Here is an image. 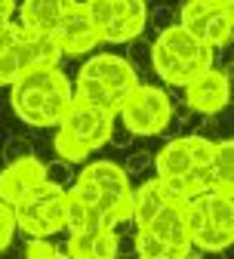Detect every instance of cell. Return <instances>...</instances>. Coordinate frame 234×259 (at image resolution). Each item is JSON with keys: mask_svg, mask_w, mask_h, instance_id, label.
<instances>
[{"mask_svg": "<svg viewBox=\"0 0 234 259\" xmlns=\"http://www.w3.org/2000/svg\"><path fill=\"white\" fill-rule=\"evenodd\" d=\"M151 65H154L157 77L163 83H170V87H185L197 74V68L191 62H182L179 56H173L170 50H163L160 44H151Z\"/></svg>", "mask_w": 234, "mask_h": 259, "instance_id": "2e32d148", "label": "cell"}, {"mask_svg": "<svg viewBox=\"0 0 234 259\" xmlns=\"http://www.w3.org/2000/svg\"><path fill=\"white\" fill-rule=\"evenodd\" d=\"M13 235H16V213H13V204L0 201V250H7L13 244Z\"/></svg>", "mask_w": 234, "mask_h": 259, "instance_id": "603a6c76", "label": "cell"}, {"mask_svg": "<svg viewBox=\"0 0 234 259\" xmlns=\"http://www.w3.org/2000/svg\"><path fill=\"white\" fill-rule=\"evenodd\" d=\"M77 0H22L19 7V25L25 31H37V34H53L59 19L68 13Z\"/></svg>", "mask_w": 234, "mask_h": 259, "instance_id": "7c38bea8", "label": "cell"}, {"mask_svg": "<svg viewBox=\"0 0 234 259\" xmlns=\"http://www.w3.org/2000/svg\"><path fill=\"white\" fill-rule=\"evenodd\" d=\"M145 229L154 238H160L163 244H170L179 256L191 253V241H188V232H185V216H182V204H163Z\"/></svg>", "mask_w": 234, "mask_h": 259, "instance_id": "8fae6325", "label": "cell"}, {"mask_svg": "<svg viewBox=\"0 0 234 259\" xmlns=\"http://www.w3.org/2000/svg\"><path fill=\"white\" fill-rule=\"evenodd\" d=\"M132 250H136L142 259H182L170 244H163L160 238H154L148 229H136V238H132Z\"/></svg>", "mask_w": 234, "mask_h": 259, "instance_id": "44dd1931", "label": "cell"}, {"mask_svg": "<svg viewBox=\"0 0 234 259\" xmlns=\"http://www.w3.org/2000/svg\"><path fill=\"white\" fill-rule=\"evenodd\" d=\"M231 194L234 191L210 188L182 204L185 232H188L191 247L219 253L231 244V238H234V198Z\"/></svg>", "mask_w": 234, "mask_h": 259, "instance_id": "7a4b0ae2", "label": "cell"}, {"mask_svg": "<svg viewBox=\"0 0 234 259\" xmlns=\"http://www.w3.org/2000/svg\"><path fill=\"white\" fill-rule=\"evenodd\" d=\"M188 139V148H191V160L197 167H204V164H210V157H213V139H207V136H200V133H188L185 136Z\"/></svg>", "mask_w": 234, "mask_h": 259, "instance_id": "7402d4cb", "label": "cell"}, {"mask_svg": "<svg viewBox=\"0 0 234 259\" xmlns=\"http://www.w3.org/2000/svg\"><path fill=\"white\" fill-rule=\"evenodd\" d=\"M74 99L77 102H86V105H96V108H105V111H114L117 114V96L105 87V83H99L96 77H89V74H77V80H74Z\"/></svg>", "mask_w": 234, "mask_h": 259, "instance_id": "ac0fdd59", "label": "cell"}, {"mask_svg": "<svg viewBox=\"0 0 234 259\" xmlns=\"http://www.w3.org/2000/svg\"><path fill=\"white\" fill-rule=\"evenodd\" d=\"M28 154H34L28 139H19V136L7 139V145H4V160H7V164H10V160H19V157H28Z\"/></svg>", "mask_w": 234, "mask_h": 259, "instance_id": "cb8c5ba5", "label": "cell"}, {"mask_svg": "<svg viewBox=\"0 0 234 259\" xmlns=\"http://www.w3.org/2000/svg\"><path fill=\"white\" fill-rule=\"evenodd\" d=\"M197 167L191 160V148H188V139L185 136H176L170 139L157 154H154V170L160 179H170V176H182L185 170Z\"/></svg>", "mask_w": 234, "mask_h": 259, "instance_id": "9a60e30c", "label": "cell"}, {"mask_svg": "<svg viewBox=\"0 0 234 259\" xmlns=\"http://www.w3.org/2000/svg\"><path fill=\"white\" fill-rule=\"evenodd\" d=\"M53 40L59 44V50H62V53H68V56H80V53H89L92 47L102 44V34H99V28L92 25V19H89L86 7L77 0V4H74L68 13L59 19V25L53 28Z\"/></svg>", "mask_w": 234, "mask_h": 259, "instance_id": "52a82bcc", "label": "cell"}, {"mask_svg": "<svg viewBox=\"0 0 234 259\" xmlns=\"http://www.w3.org/2000/svg\"><path fill=\"white\" fill-rule=\"evenodd\" d=\"M114 120H117L114 111H105V108H96V105L71 99L68 111L62 114V120L56 126H59L62 136H68L71 142H77L80 148H86L92 154L96 148L108 145V139L114 133Z\"/></svg>", "mask_w": 234, "mask_h": 259, "instance_id": "5b68a950", "label": "cell"}, {"mask_svg": "<svg viewBox=\"0 0 234 259\" xmlns=\"http://www.w3.org/2000/svg\"><path fill=\"white\" fill-rule=\"evenodd\" d=\"M129 201H132V207H129V222H136V229H145V225L154 219V213L166 204L163 191H160V179L154 176V179L142 182L136 191H129Z\"/></svg>", "mask_w": 234, "mask_h": 259, "instance_id": "5bb4252c", "label": "cell"}, {"mask_svg": "<svg viewBox=\"0 0 234 259\" xmlns=\"http://www.w3.org/2000/svg\"><path fill=\"white\" fill-rule=\"evenodd\" d=\"M154 44H160L163 50H170L182 62H191L197 71H204V68H210V65H216V50L207 47L200 37H194L191 31L182 28V25H166V28H160V34H157Z\"/></svg>", "mask_w": 234, "mask_h": 259, "instance_id": "30bf717a", "label": "cell"}, {"mask_svg": "<svg viewBox=\"0 0 234 259\" xmlns=\"http://www.w3.org/2000/svg\"><path fill=\"white\" fill-rule=\"evenodd\" d=\"M43 179H46V164H43V160H37L34 154L19 157V160H10V164L0 170V201H7V204L16 207Z\"/></svg>", "mask_w": 234, "mask_h": 259, "instance_id": "ba28073f", "label": "cell"}, {"mask_svg": "<svg viewBox=\"0 0 234 259\" xmlns=\"http://www.w3.org/2000/svg\"><path fill=\"white\" fill-rule=\"evenodd\" d=\"M25 253H28V256H59L62 250H59L56 244H50V238H31V241L25 244Z\"/></svg>", "mask_w": 234, "mask_h": 259, "instance_id": "d4e9b609", "label": "cell"}, {"mask_svg": "<svg viewBox=\"0 0 234 259\" xmlns=\"http://www.w3.org/2000/svg\"><path fill=\"white\" fill-rule=\"evenodd\" d=\"M74 99L71 80L59 71V65L28 68L10 83V105L19 120L31 126H56Z\"/></svg>", "mask_w": 234, "mask_h": 259, "instance_id": "6da1fadb", "label": "cell"}, {"mask_svg": "<svg viewBox=\"0 0 234 259\" xmlns=\"http://www.w3.org/2000/svg\"><path fill=\"white\" fill-rule=\"evenodd\" d=\"M16 232L28 238H53L65 232V185L43 179L34 191L22 198L16 207Z\"/></svg>", "mask_w": 234, "mask_h": 259, "instance_id": "3957f363", "label": "cell"}, {"mask_svg": "<svg viewBox=\"0 0 234 259\" xmlns=\"http://www.w3.org/2000/svg\"><path fill=\"white\" fill-rule=\"evenodd\" d=\"M228 96H231L228 74L222 68H216V65H210V68H204V71H197L185 83V102H188V108L197 111V114H207V117L225 111Z\"/></svg>", "mask_w": 234, "mask_h": 259, "instance_id": "8992f818", "label": "cell"}, {"mask_svg": "<svg viewBox=\"0 0 234 259\" xmlns=\"http://www.w3.org/2000/svg\"><path fill=\"white\" fill-rule=\"evenodd\" d=\"M219 7H231V0H185L182 10H179V25H182V28H188L191 34L197 37L200 25H204V22H207Z\"/></svg>", "mask_w": 234, "mask_h": 259, "instance_id": "ffe728a7", "label": "cell"}, {"mask_svg": "<svg viewBox=\"0 0 234 259\" xmlns=\"http://www.w3.org/2000/svg\"><path fill=\"white\" fill-rule=\"evenodd\" d=\"M80 179L92 182L99 188V194H120V191H129V173L114 164V160H92V164H86L80 173Z\"/></svg>", "mask_w": 234, "mask_h": 259, "instance_id": "4fadbf2b", "label": "cell"}, {"mask_svg": "<svg viewBox=\"0 0 234 259\" xmlns=\"http://www.w3.org/2000/svg\"><path fill=\"white\" fill-rule=\"evenodd\" d=\"M207 170L213 176V188L234 191V145H231V139H222L213 145V157H210Z\"/></svg>", "mask_w": 234, "mask_h": 259, "instance_id": "e0dca14e", "label": "cell"}, {"mask_svg": "<svg viewBox=\"0 0 234 259\" xmlns=\"http://www.w3.org/2000/svg\"><path fill=\"white\" fill-rule=\"evenodd\" d=\"M80 74H89V77H96L99 83H105V87L117 96V102H123V96L139 83V74H136V68L129 65V59L114 56V53H99V56H92L89 62H83Z\"/></svg>", "mask_w": 234, "mask_h": 259, "instance_id": "9c48e42d", "label": "cell"}, {"mask_svg": "<svg viewBox=\"0 0 234 259\" xmlns=\"http://www.w3.org/2000/svg\"><path fill=\"white\" fill-rule=\"evenodd\" d=\"M117 114L129 136H157L173 123V99L166 90L139 80L123 96Z\"/></svg>", "mask_w": 234, "mask_h": 259, "instance_id": "277c9868", "label": "cell"}, {"mask_svg": "<svg viewBox=\"0 0 234 259\" xmlns=\"http://www.w3.org/2000/svg\"><path fill=\"white\" fill-rule=\"evenodd\" d=\"M148 19H136V16H114L108 25L99 28V34H102V44H129L136 40L142 31H145Z\"/></svg>", "mask_w": 234, "mask_h": 259, "instance_id": "d6986e66", "label": "cell"}, {"mask_svg": "<svg viewBox=\"0 0 234 259\" xmlns=\"http://www.w3.org/2000/svg\"><path fill=\"white\" fill-rule=\"evenodd\" d=\"M148 164H151V154L139 151V154H129V160L123 164V170H126V173H142V170H145Z\"/></svg>", "mask_w": 234, "mask_h": 259, "instance_id": "484cf974", "label": "cell"}]
</instances>
